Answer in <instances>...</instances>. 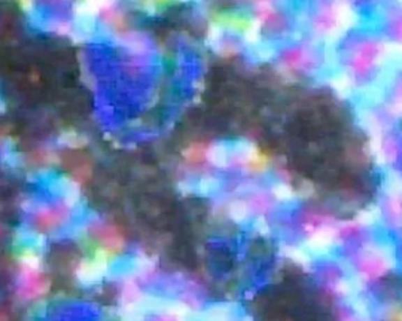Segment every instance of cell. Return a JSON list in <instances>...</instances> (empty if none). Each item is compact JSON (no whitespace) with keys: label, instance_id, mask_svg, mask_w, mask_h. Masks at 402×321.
I'll return each mask as SVG.
<instances>
[{"label":"cell","instance_id":"obj_4","mask_svg":"<svg viewBox=\"0 0 402 321\" xmlns=\"http://www.w3.org/2000/svg\"><path fill=\"white\" fill-rule=\"evenodd\" d=\"M387 199L392 221L402 227V179L392 180L388 184Z\"/></svg>","mask_w":402,"mask_h":321},{"label":"cell","instance_id":"obj_6","mask_svg":"<svg viewBox=\"0 0 402 321\" xmlns=\"http://www.w3.org/2000/svg\"><path fill=\"white\" fill-rule=\"evenodd\" d=\"M378 211L374 212V209L372 211H365V212L362 213V216L359 218V221H362L364 224H368V223H373L378 218Z\"/></svg>","mask_w":402,"mask_h":321},{"label":"cell","instance_id":"obj_2","mask_svg":"<svg viewBox=\"0 0 402 321\" xmlns=\"http://www.w3.org/2000/svg\"><path fill=\"white\" fill-rule=\"evenodd\" d=\"M107 269V260L103 254H97L94 258L86 259L75 269V276L79 283L85 286L98 284Z\"/></svg>","mask_w":402,"mask_h":321},{"label":"cell","instance_id":"obj_3","mask_svg":"<svg viewBox=\"0 0 402 321\" xmlns=\"http://www.w3.org/2000/svg\"><path fill=\"white\" fill-rule=\"evenodd\" d=\"M338 232L331 226L317 228L309 235L306 241V247L311 252H324L334 244Z\"/></svg>","mask_w":402,"mask_h":321},{"label":"cell","instance_id":"obj_5","mask_svg":"<svg viewBox=\"0 0 402 321\" xmlns=\"http://www.w3.org/2000/svg\"><path fill=\"white\" fill-rule=\"evenodd\" d=\"M235 154H232L231 149L225 144H214L209 146V149L206 152V157L209 159L211 164L218 167H225L228 166Z\"/></svg>","mask_w":402,"mask_h":321},{"label":"cell","instance_id":"obj_1","mask_svg":"<svg viewBox=\"0 0 402 321\" xmlns=\"http://www.w3.org/2000/svg\"><path fill=\"white\" fill-rule=\"evenodd\" d=\"M18 293L25 299L39 298L50 290V281L41 272L40 258L37 254L27 252L20 257Z\"/></svg>","mask_w":402,"mask_h":321}]
</instances>
